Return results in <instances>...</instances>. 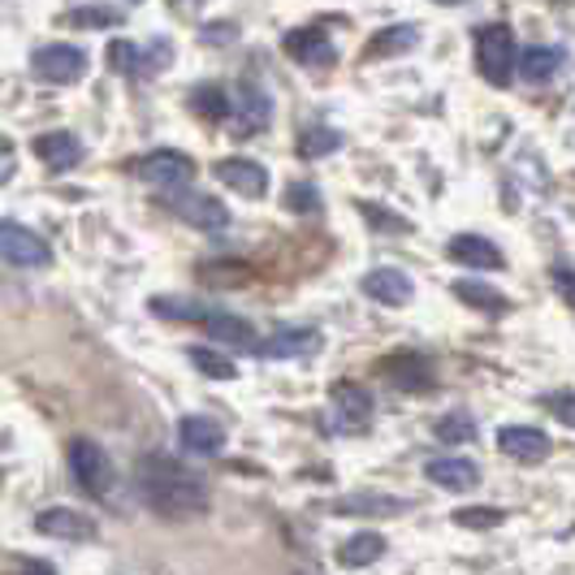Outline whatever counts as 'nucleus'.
<instances>
[{"mask_svg":"<svg viewBox=\"0 0 575 575\" xmlns=\"http://www.w3.org/2000/svg\"><path fill=\"white\" fill-rule=\"evenodd\" d=\"M286 208L290 212L312 216V212H321V208H325V200H321V191H316L312 182H290L286 186Z\"/></svg>","mask_w":575,"mask_h":575,"instance_id":"473e14b6","label":"nucleus"},{"mask_svg":"<svg viewBox=\"0 0 575 575\" xmlns=\"http://www.w3.org/2000/svg\"><path fill=\"white\" fill-rule=\"evenodd\" d=\"M472 437H476V424H472L467 415H442V420H437V442L458 446V442H472Z\"/></svg>","mask_w":575,"mask_h":575,"instance_id":"72a5a7b5","label":"nucleus"},{"mask_svg":"<svg viewBox=\"0 0 575 575\" xmlns=\"http://www.w3.org/2000/svg\"><path fill=\"white\" fill-rule=\"evenodd\" d=\"M337 148H342V134L329 130V125H312V130H303V139H299V157H303V161L329 157V152H337Z\"/></svg>","mask_w":575,"mask_h":575,"instance_id":"c756f323","label":"nucleus"},{"mask_svg":"<svg viewBox=\"0 0 575 575\" xmlns=\"http://www.w3.org/2000/svg\"><path fill=\"white\" fill-rule=\"evenodd\" d=\"M152 312L169 316V321H191V325H204V316L212 307L195 303V299H152Z\"/></svg>","mask_w":575,"mask_h":575,"instance_id":"7c9ffc66","label":"nucleus"},{"mask_svg":"<svg viewBox=\"0 0 575 575\" xmlns=\"http://www.w3.org/2000/svg\"><path fill=\"white\" fill-rule=\"evenodd\" d=\"M381 554H385V536H376V533H355V536H346V541L337 545V563H342L346 572L372 567Z\"/></svg>","mask_w":575,"mask_h":575,"instance_id":"393cba45","label":"nucleus"},{"mask_svg":"<svg viewBox=\"0 0 575 575\" xmlns=\"http://www.w3.org/2000/svg\"><path fill=\"white\" fill-rule=\"evenodd\" d=\"M446 255H451L454 264H467V269H502L506 260H502V251L497 243L490 239H481V234H454L451 243H446Z\"/></svg>","mask_w":575,"mask_h":575,"instance_id":"a211bd4d","label":"nucleus"},{"mask_svg":"<svg viewBox=\"0 0 575 575\" xmlns=\"http://www.w3.org/2000/svg\"><path fill=\"white\" fill-rule=\"evenodd\" d=\"M169 4H182V9H195V4H208V0H169Z\"/></svg>","mask_w":575,"mask_h":575,"instance_id":"ea45409f","label":"nucleus"},{"mask_svg":"<svg viewBox=\"0 0 575 575\" xmlns=\"http://www.w3.org/2000/svg\"><path fill=\"white\" fill-rule=\"evenodd\" d=\"M169 61H173V43L164 40H113L109 48V65L125 79H157Z\"/></svg>","mask_w":575,"mask_h":575,"instance_id":"7ed1b4c3","label":"nucleus"},{"mask_svg":"<svg viewBox=\"0 0 575 575\" xmlns=\"http://www.w3.org/2000/svg\"><path fill=\"white\" fill-rule=\"evenodd\" d=\"M333 411H337V424L346 433H360L372 420V394L355 381H342V385H333Z\"/></svg>","mask_w":575,"mask_h":575,"instance_id":"ddd939ff","label":"nucleus"},{"mask_svg":"<svg viewBox=\"0 0 575 575\" xmlns=\"http://www.w3.org/2000/svg\"><path fill=\"white\" fill-rule=\"evenodd\" d=\"M364 294H369L372 303H385V307H407L415 286H411V278L403 269H372L364 273Z\"/></svg>","mask_w":575,"mask_h":575,"instance_id":"2eb2a0df","label":"nucleus"},{"mask_svg":"<svg viewBox=\"0 0 575 575\" xmlns=\"http://www.w3.org/2000/svg\"><path fill=\"white\" fill-rule=\"evenodd\" d=\"M454 294H458L467 307H481V312H490V316L506 312V299H502V290L481 286V282H454Z\"/></svg>","mask_w":575,"mask_h":575,"instance_id":"c85d7f7f","label":"nucleus"},{"mask_svg":"<svg viewBox=\"0 0 575 575\" xmlns=\"http://www.w3.org/2000/svg\"><path fill=\"white\" fill-rule=\"evenodd\" d=\"M420 43V27H411V22H394V27H385V31H376L364 48V57L376 61V57H403Z\"/></svg>","mask_w":575,"mask_h":575,"instance_id":"b1692460","label":"nucleus"},{"mask_svg":"<svg viewBox=\"0 0 575 575\" xmlns=\"http://www.w3.org/2000/svg\"><path fill=\"white\" fill-rule=\"evenodd\" d=\"M360 212H369V221L376 225V230H394V234H407L411 225L407 221H399L390 208H376V204H360Z\"/></svg>","mask_w":575,"mask_h":575,"instance_id":"f704fd0d","label":"nucleus"},{"mask_svg":"<svg viewBox=\"0 0 575 575\" xmlns=\"http://www.w3.org/2000/svg\"><path fill=\"white\" fill-rule=\"evenodd\" d=\"M204 329L208 337H216V342H230V346H243V351H260V337H255V329L251 321L243 316H230V312H208L204 316Z\"/></svg>","mask_w":575,"mask_h":575,"instance_id":"4be33fe9","label":"nucleus"},{"mask_svg":"<svg viewBox=\"0 0 575 575\" xmlns=\"http://www.w3.org/2000/svg\"><path fill=\"white\" fill-rule=\"evenodd\" d=\"M282 48H286L290 61L303 65V70H329L337 61V48L321 27H294V31H286Z\"/></svg>","mask_w":575,"mask_h":575,"instance_id":"1a4fd4ad","label":"nucleus"},{"mask_svg":"<svg viewBox=\"0 0 575 575\" xmlns=\"http://www.w3.org/2000/svg\"><path fill=\"white\" fill-rule=\"evenodd\" d=\"M424 472H428V481H433L437 490H451V493L476 490V481H481V467H476L472 458H458V454H451V458H433Z\"/></svg>","mask_w":575,"mask_h":575,"instance_id":"6ab92c4d","label":"nucleus"},{"mask_svg":"<svg viewBox=\"0 0 575 575\" xmlns=\"http://www.w3.org/2000/svg\"><path fill=\"white\" fill-rule=\"evenodd\" d=\"M0 255L13 269H43L52 260V251H48V243H43L40 234L27 230V225H18V221H4L0 225Z\"/></svg>","mask_w":575,"mask_h":575,"instance_id":"6e6552de","label":"nucleus"},{"mask_svg":"<svg viewBox=\"0 0 575 575\" xmlns=\"http://www.w3.org/2000/svg\"><path fill=\"white\" fill-rule=\"evenodd\" d=\"M178 442L186 446L191 454H221L225 451V428L216 424V420H208V415H186L182 424H178Z\"/></svg>","mask_w":575,"mask_h":575,"instance_id":"aec40b11","label":"nucleus"},{"mask_svg":"<svg viewBox=\"0 0 575 575\" xmlns=\"http://www.w3.org/2000/svg\"><path fill=\"white\" fill-rule=\"evenodd\" d=\"M321 346H325V342H321L316 329L290 325V329H278L273 337H264L255 355H260V360H312Z\"/></svg>","mask_w":575,"mask_h":575,"instance_id":"9b49d317","label":"nucleus"},{"mask_svg":"<svg viewBox=\"0 0 575 575\" xmlns=\"http://www.w3.org/2000/svg\"><path fill=\"white\" fill-rule=\"evenodd\" d=\"M130 4H139V0H130Z\"/></svg>","mask_w":575,"mask_h":575,"instance_id":"79ce46f5","label":"nucleus"},{"mask_svg":"<svg viewBox=\"0 0 575 575\" xmlns=\"http://www.w3.org/2000/svg\"><path fill=\"white\" fill-rule=\"evenodd\" d=\"M130 173L169 195V191H186V182L195 178V161L173 152V148H157V152H148V157H139L130 164Z\"/></svg>","mask_w":575,"mask_h":575,"instance_id":"20e7f679","label":"nucleus"},{"mask_svg":"<svg viewBox=\"0 0 575 575\" xmlns=\"http://www.w3.org/2000/svg\"><path fill=\"white\" fill-rule=\"evenodd\" d=\"M70 472H74L79 490L91 493V497L113 490V463H109V454L100 451L95 442H87V437L70 442Z\"/></svg>","mask_w":575,"mask_h":575,"instance_id":"0eeeda50","label":"nucleus"},{"mask_svg":"<svg viewBox=\"0 0 575 575\" xmlns=\"http://www.w3.org/2000/svg\"><path fill=\"white\" fill-rule=\"evenodd\" d=\"M36 533L52 536V541H87V536H95V524H91L82 511L52 506V511H40V515H36Z\"/></svg>","mask_w":575,"mask_h":575,"instance_id":"dca6fc26","label":"nucleus"},{"mask_svg":"<svg viewBox=\"0 0 575 575\" xmlns=\"http://www.w3.org/2000/svg\"><path fill=\"white\" fill-rule=\"evenodd\" d=\"M186 355H191V364L204 372V376H216V381H234V376H239V369H234L225 355H216V351H208V346H191Z\"/></svg>","mask_w":575,"mask_h":575,"instance_id":"2f4dec72","label":"nucleus"},{"mask_svg":"<svg viewBox=\"0 0 575 575\" xmlns=\"http://www.w3.org/2000/svg\"><path fill=\"white\" fill-rule=\"evenodd\" d=\"M549 282H554V290H558V294L575 307V269H567V264L549 269Z\"/></svg>","mask_w":575,"mask_h":575,"instance_id":"e433bc0d","label":"nucleus"},{"mask_svg":"<svg viewBox=\"0 0 575 575\" xmlns=\"http://www.w3.org/2000/svg\"><path fill=\"white\" fill-rule=\"evenodd\" d=\"M216 182H225L230 191H239L246 200H264L269 195V169L246 157H230V161H216Z\"/></svg>","mask_w":575,"mask_h":575,"instance_id":"f8f14e48","label":"nucleus"},{"mask_svg":"<svg viewBox=\"0 0 575 575\" xmlns=\"http://www.w3.org/2000/svg\"><path fill=\"white\" fill-rule=\"evenodd\" d=\"M31 148H36V157H40L52 173H65V169H74V164L82 161V139L70 134V130H48Z\"/></svg>","mask_w":575,"mask_h":575,"instance_id":"f3484780","label":"nucleus"},{"mask_svg":"<svg viewBox=\"0 0 575 575\" xmlns=\"http://www.w3.org/2000/svg\"><path fill=\"white\" fill-rule=\"evenodd\" d=\"M273 122V100L260 91V82H239V104H234V134L251 139V134H264Z\"/></svg>","mask_w":575,"mask_h":575,"instance_id":"9d476101","label":"nucleus"},{"mask_svg":"<svg viewBox=\"0 0 575 575\" xmlns=\"http://www.w3.org/2000/svg\"><path fill=\"white\" fill-rule=\"evenodd\" d=\"M454 519L463 528H493V524H502V511H458Z\"/></svg>","mask_w":575,"mask_h":575,"instance_id":"c9c22d12","label":"nucleus"},{"mask_svg":"<svg viewBox=\"0 0 575 575\" xmlns=\"http://www.w3.org/2000/svg\"><path fill=\"white\" fill-rule=\"evenodd\" d=\"M497 451L506 458H519V463H541L549 454V437L533 424H506L497 433Z\"/></svg>","mask_w":575,"mask_h":575,"instance_id":"4468645a","label":"nucleus"},{"mask_svg":"<svg viewBox=\"0 0 575 575\" xmlns=\"http://www.w3.org/2000/svg\"><path fill=\"white\" fill-rule=\"evenodd\" d=\"M437 4H463V0H437Z\"/></svg>","mask_w":575,"mask_h":575,"instance_id":"a19ab883","label":"nucleus"},{"mask_svg":"<svg viewBox=\"0 0 575 575\" xmlns=\"http://www.w3.org/2000/svg\"><path fill=\"white\" fill-rule=\"evenodd\" d=\"M476 70L490 87H506L515 65H519V48H515V31L506 22H490V27H476Z\"/></svg>","mask_w":575,"mask_h":575,"instance_id":"f03ea898","label":"nucleus"},{"mask_svg":"<svg viewBox=\"0 0 575 575\" xmlns=\"http://www.w3.org/2000/svg\"><path fill=\"white\" fill-rule=\"evenodd\" d=\"M403 511H407V502H399V497H342L333 506V515H381V519L403 515Z\"/></svg>","mask_w":575,"mask_h":575,"instance_id":"bb28decb","label":"nucleus"},{"mask_svg":"<svg viewBox=\"0 0 575 575\" xmlns=\"http://www.w3.org/2000/svg\"><path fill=\"white\" fill-rule=\"evenodd\" d=\"M31 70H36V79L52 82V87H70L87 74V52L79 43H43L31 52Z\"/></svg>","mask_w":575,"mask_h":575,"instance_id":"423d86ee","label":"nucleus"},{"mask_svg":"<svg viewBox=\"0 0 575 575\" xmlns=\"http://www.w3.org/2000/svg\"><path fill=\"white\" fill-rule=\"evenodd\" d=\"M139 485H143V497L161 511V515H173V519H191V515H204L208 511V485L182 463L164 458V454H152L143 467H139Z\"/></svg>","mask_w":575,"mask_h":575,"instance_id":"f257e3e1","label":"nucleus"},{"mask_svg":"<svg viewBox=\"0 0 575 575\" xmlns=\"http://www.w3.org/2000/svg\"><path fill=\"white\" fill-rule=\"evenodd\" d=\"M558 70H563V48H549V43L519 48V79L524 82H549Z\"/></svg>","mask_w":575,"mask_h":575,"instance_id":"5701e85b","label":"nucleus"},{"mask_svg":"<svg viewBox=\"0 0 575 575\" xmlns=\"http://www.w3.org/2000/svg\"><path fill=\"white\" fill-rule=\"evenodd\" d=\"M385 376L399 385V390H428L433 385V364L424 360V355H415V351H399L394 360H385Z\"/></svg>","mask_w":575,"mask_h":575,"instance_id":"412c9836","label":"nucleus"},{"mask_svg":"<svg viewBox=\"0 0 575 575\" xmlns=\"http://www.w3.org/2000/svg\"><path fill=\"white\" fill-rule=\"evenodd\" d=\"M186 104H191V113H195L200 122H208V125L225 122V113H234V109L225 104V91H221L216 82H212V87H208V82H204V87H195Z\"/></svg>","mask_w":575,"mask_h":575,"instance_id":"a878e982","label":"nucleus"},{"mask_svg":"<svg viewBox=\"0 0 575 575\" xmlns=\"http://www.w3.org/2000/svg\"><path fill=\"white\" fill-rule=\"evenodd\" d=\"M545 407L554 411L567 428H575V394H549V399H545Z\"/></svg>","mask_w":575,"mask_h":575,"instance_id":"4c0bfd02","label":"nucleus"},{"mask_svg":"<svg viewBox=\"0 0 575 575\" xmlns=\"http://www.w3.org/2000/svg\"><path fill=\"white\" fill-rule=\"evenodd\" d=\"M18 575H57V572H52L48 563H31V567H22Z\"/></svg>","mask_w":575,"mask_h":575,"instance_id":"58836bf2","label":"nucleus"},{"mask_svg":"<svg viewBox=\"0 0 575 575\" xmlns=\"http://www.w3.org/2000/svg\"><path fill=\"white\" fill-rule=\"evenodd\" d=\"M61 22L65 27H87V31H104V27H122L125 13L122 9H109V4H82V9H70Z\"/></svg>","mask_w":575,"mask_h":575,"instance_id":"cd10ccee","label":"nucleus"},{"mask_svg":"<svg viewBox=\"0 0 575 575\" xmlns=\"http://www.w3.org/2000/svg\"><path fill=\"white\" fill-rule=\"evenodd\" d=\"M161 208L195 230H208V234H221L230 225V208L212 195H200V191H169V195H161Z\"/></svg>","mask_w":575,"mask_h":575,"instance_id":"39448f33","label":"nucleus"}]
</instances>
